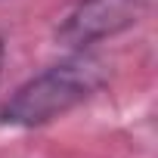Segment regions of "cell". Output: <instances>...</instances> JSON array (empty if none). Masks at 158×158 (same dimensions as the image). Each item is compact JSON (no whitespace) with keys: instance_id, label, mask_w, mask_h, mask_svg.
Masks as SVG:
<instances>
[{"instance_id":"obj_2","label":"cell","mask_w":158,"mask_h":158,"mask_svg":"<svg viewBox=\"0 0 158 158\" xmlns=\"http://www.w3.org/2000/svg\"><path fill=\"white\" fill-rule=\"evenodd\" d=\"M146 0H74L56 25V44L68 53H84L139 22Z\"/></svg>"},{"instance_id":"obj_3","label":"cell","mask_w":158,"mask_h":158,"mask_svg":"<svg viewBox=\"0 0 158 158\" xmlns=\"http://www.w3.org/2000/svg\"><path fill=\"white\" fill-rule=\"evenodd\" d=\"M3 65H6V44L0 40V74H3Z\"/></svg>"},{"instance_id":"obj_1","label":"cell","mask_w":158,"mask_h":158,"mask_svg":"<svg viewBox=\"0 0 158 158\" xmlns=\"http://www.w3.org/2000/svg\"><path fill=\"white\" fill-rule=\"evenodd\" d=\"M106 87V65L90 53H68L62 62L47 65L25 84H19L0 102V124L6 127H44L65 118Z\"/></svg>"}]
</instances>
